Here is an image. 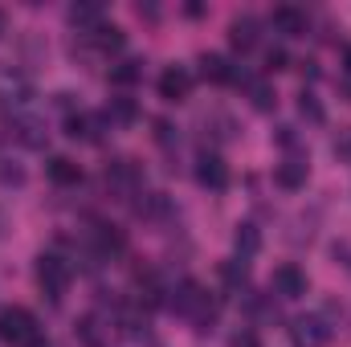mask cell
I'll list each match as a JSON object with an SVG mask.
<instances>
[{
    "label": "cell",
    "mask_w": 351,
    "mask_h": 347,
    "mask_svg": "<svg viewBox=\"0 0 351 347\" xmlns=\"http://www.w3.org/2000/svg\"><path fill=\"white\" fill-rule=\"evenodd\" d=\"M123 250H127L123 229H114V225H94V254H98V258H119Z\"/></svg>",
    "instance_id": "9a60e30c"
},
{
    "label": "cell",
    "mask_w": 351,
    "mask_h": 347,
    "mask_svg": "<svg viewBox=\"0 0 351 347\" xmlns=\"http://www.w3.org/2000/svg\"><path fill=\"white\" fill-rule=\"evenodd\" d=\"M229 41H233L237 53H250V49L262 41V25H258L254 16H237V21L229 25Z\"/></svg>",
    "instance_id": "7c38bea8"
},
{
    "label": "cell",
    "mask_w": 351,
    "mask_h": 347,
    "mask_svg": "<svg viewBox=\"0 0 351 347\" xmlns=\"http://www.w3.org/2000/svg\"><path fill=\"white\" fill-rule=\"evenodd\" d=\"M306 176H311L306 160H282V164L274 168V184L286 188V192H298V188H306Z\"/></svg>",
    "instance_id": "5bb4252c"
},
{
    "label": "cell",
    "mask_w": 351,
    "mask_h": 347,
    "mask_svg": "<svg viewBox=\"0 0 351 347\" xmlns=\"http://www.w3.org/2000/svg\"><path fill=\"white\" fill-rule=\"evenodd\" d=\"M86 45L94 49V53H119V49L127 45V37H123L119 25H106V21H102L94 33H86Z\"/></svg>",
    "instance_id": "4fadbf2b"
},
{
    "label": "cell",
    "mask_w": 351,
    "mask_h": 347,
    "mask_svg": "<svg viewBox=\"0 0 351 347\" xmlns=\"http://www.w3.org/2000/svg\"><path fill=\"white\" fill-rule=\"evenodd\" d=\"M343 70L351 74V45H343Z\"/></svg>",
    "instance_id": "f546056e"
},
{
    "label": "cell",
    "mask_w": 351,
    "mask_h": 347,
    "mask_svg": "<svg viewBox=\"0 0 351 347\" xmlns=\"http://www.w3.org/2000/svg\"><path fill=\"white\" fill-rule=\"evenodd\" d=\"M70 278H74V270H70L66 258H58V254H41L37 258V282H41V290L49 298H62L70 290Z\"/></svg>",
    "instance_id": "3957f363"
},
{
    "label": "cell",
    "mask_w": 351,
    "mask_h": 347,
    "mask_svg": "<svg viewBox=\"0 0 351 347\" xmlns=\"http://www.w3.org/2000/svg\"><path fill=\"white\" fill-rule=\"evenodd\" d=\"M8 33V16H4V8H0V37Z\"/></svg>",
    "instance_id": "4dcf8cb0"
},
{
    "label": "cell",
    "mask_w": 351,
    "mask_h": 347,
    "mask_svg": "<svg viewBox=\"0 0 351 347\" xmlns=\"http://www.w3.org/2000/svg\"><path fill=\"white\" fill-rule=\"evenodd\" d=\"M233 250L241 254V261L245 258H254L258 250H262V233H258V225H237V233H233Z\"/></svg>",
    "instance_id": "d6986e66"
},
{
    "label": "cell",
    "mask_w": 351,
    "mask_h": 347,
    "mask_svg": "<svg viewBox=\"0 0 351 347\" xmlns=\"http://www.w3.org/2000/svg\"><path fill=\"white\" fill-rule=\"evenodd\" d=\"M0 344L12 347H41V327L25 307H4L0 311Z\"/></svg>",
    "instance_id": "7a4b0ae2"
},
{
    "label": "cell",
    "mask_w": 351,
    "mask_h": 347,
    "mask_svg": "<svg viewBox=\"0 0 351 347\" xmlns=\"http://www.w3.org/2000/svg\"><path fill=\"white\" fill-rule=\"evenodd\" d=\"M229 347H262L258 344V335H254V331H241V335H233V344Z\"/></svg>",
    "instance_id": "83f0119b"
},
{
    "label": "cell",
    "mask_w": 351,
    "mask_h": 347,
    "mask_svg": "<svg viewBox=\"0 0 351 347\" xmlns=\"http://www.w3.org/2000/svg\"><path fill=\"white\" fill-rule=\"evenodd\" d=\"M78 335H82V344H90V347L102 344V335H98V319H94V315H86V319L78 323Z\"/></svg>",
    "instance_id": "d4e9b609"
},
{
    "label": "cell",
    "mask_w": 351,
    "mask_h": 347,
    "mask_svg": "<svg viewBox=\"0 0 351 347\" xmlns=\"http://www.w3.org/2000/svg\"><path fill=\"white\" fill-rule=\"evenodd\" d=\"M139 119V102L131 98V94H114L110 102H106V123L110 127H131Z\"/></svg>",
    "instance_id": "e0dca14e"
},
{
    "label": "cell",
    "mask_w": 351,
    "mask_h": 347,
    "mask_svg": "<svg viewBox=\"0 0 351 347\" xmlns=\"http://www.w3.org/2000/svg\"><path fill=\"white\" fill-rule=\"evenodd\" d=\"M16 139H21L25 147H41V143H45V139H41V123H37V119H21V123H16Z\"/></svg>",
    "instance_id": "603a6c76"
},
{
    "label": "cell",
    "mask_w": 351,
    "mask_h": 347,
    "mask_svg": "<svg viewBox=\"0 0 351 347\" xmlns=\"http://www.w3.org/2000/svg\"><path fill=\"white\" fill-rule=\"evenodd\" d=\"M102 127H106V115H66V135L70 139H82V143H102Z\"/></svg>",
    "instance_id": "ba28073f"
},
{
    "label": "cell",
    "mask_w": 351,
    "mask_h": 347,
    "mask_svg": "<svg viewBox=\"0 0 351 347\" xmlns=\"http://www.w3.org/2000/svg\"><path fill=\"white\" fill-rule=\"evenodd\" d=\"M168 307H172L176 315H184V319H192L196 323V331H208L213 323H217V302L208 298V290L200 286V282H180L168 290Z\"/></svg>",
    "instance_id": "6da1fadb"
},
{
    "label": "cell",
    "mask_w": 351,
    "mask_h": 347,
    "mask_svg": "<svg viewBox=\"0 0 351 347\" xmlns=\"http://www.w3.org/2000/svg\"><path fill=\"white\" fill-rule=\"evenodd\" d=\"M196 184L200 188H213V192L229 188V164L221 156H200L196 160Z\"/></svg>",
    "instance_id": "30bf717a"
},
{
    "label": "cell",
    "mask_w": 351,
    "mask_h": 347,
    "mask_svg": "<svg viewBox=\"0 0 351 347\" xmlns=\"http://www.w3.org/2000/svg\"><path fill=\"white\" fill-rule=\"evenodd\" d=\"M139 78H143V62H135V58H127V62L110 66V86L127 90V86H135Z\"/></svg>",
    "instance_id": "44dd1931"
},
{
    "label": "cell",
    "mask_w": 351,
    "mask_h": 347,
    "mask_svg": "<svg viewBox=\"0 0 351 347\" xmlns=\"http://www.w3.org/2000/svg\"><path fill=\"white\" fill-rule=\"evenodd\" d=\"M45 176H49L58 188H74V184L82 180V168H78L70 156H49V160H45Z\"/></svg>",
    "instance_id": "2e32d148"
},
{
    "label": "cell",
    "mask_w": 351,
    "mask_h": 347,
    "mask_svg": "<svg viewBox=\"0 0 351 347\" xmlns=\"http://www.w3.org/2000/svg\"><path fill=\"white\" fill-rule=\"evenodd\" d=\"M70 25L86 37V33H94V29L102 25V8H98V4H74V8H70Z\"/></svg>",
    "instance_id": "ffe728a7"
},
{
    "label": "cell",
    "mask_w": 351,
    "mask_h": 347,
    "mask_svg": "<svg viewBox=\"0 0 351 347\" xmlns=\"http://www.w3.org/2000/svg\"><path fill=\"white\" fill-rule=\"evenodd\" d=\"M286 66H290V58H286V49H282V45H274V49L265 53V70H274V74H278V70H286Z\"/></svg>",
    "instance_id": "484cf974"
},
{
    "label": "cell",
    "mask_w": 351,
    "mask_h": 347,
    "mask_svg": "<svg viewBox=\"0 0 351 347\" xmlns=\"http://www.w3.org/2000/svg\"><path fill=\"white\" fill-rule=\"evenodd\" d=\"M106 188L119 192V196H139L143 188V172L135 160H110L106 164Z\"/></svg>",
    "instance_id": "277c9868"
},
{
    "label": "cell",
    "mask_w": 351,
    "mask_h": 347,
    "mask_svg": "<svg viewBox=\"0 0 351 347\" xmlns=\"http://www.w3.org/2000/svg\"><path fill=\"white\" fill-rule=\"evenodd\" d=\"M298 115H302L306 123H323V119H327V110L319 106V98L306 94V90H302V98H298Z\"/></svg>",
    "instance_id": "cb8c5ba5"
},
{
    "label": "cell",
    "mask_w": 351,
    "mask_h": 347,
    "mask_svg": "<svg viewBox=\"0 0 351 347\" xmlns=\"http://www.w3.org/2000/svg\"><path fill=\"white\" fill-rule=\"evenodd\" d=\"M250 102L258 106V110H274L278 106V94L269 82H250Z\"/></svg>",
    "instance_id": "7402d4cb"
},
{
    "label": "cell",
    "mask_w": 351,
    "mask_h": 347,
    "mask_svg": "<svg viewBox=\"0 0 351 347\" xmlns=\"http://www.w3.org/2000/svg\"><path fill=\"white\" fill-rule=\"evenodd\" d=\"M156 139H160L164 147H172V143H176V131H172V123H164V119H160V123H156Z\"/></svg>",
    "instance_id": "4316f807"
},
{
    "label": "cell",
    "mask_w": 351,
    "mask_h": 347,
    "mask_svg": "<svg viewBox=\"0 0 351 347\" xmlns=\"http://www.w3.org/2000/svg\"><path fill=\"white\" fill-rule=\"evenodd\" d=\"M290 339H294V347H327L331 344V327H327L323 315H302V319L290 323Z\"/></svg>",
    "instance_id": "5b68a950"
},
{
    "label": "cell",
    "mask_w": 351,
    "mask_h": 347,
    "mask_svg": "<svg viewBox=\"0 0 351 347\" xmlns=\"http://www.w3.org/2000/svg\"><path fill=\"white\" fill-rule=\"evenodd\" d=\"M200 74H204L208 82H217V86H233V82H245V86H250V78H245L229 58H221V53H204V58H200Z\"/></svg>",
    "instance_id": "52a82bcc"
},
{
    "label": "cell",
    "mask_w": 351,
    "mask_h": 347,
    "mask_svg": "<svg viewBox=\"0 0 351 347\" xmlns=\"http://www.w3.org/2000/svg\"><path fill=\"white\" fill-rule=\"evenodd\" d=\"M306 286H311V282H306V274H302L294 261L278 265V270H274V278H269V290H274L278 298H302V294H306Z\"/></svg>",
    "instance_id": "8992f818"
},
{
    "label": "cell",
    "mask_w": 351,
    "mask_h": 347,
    "mask_svg": "<svg viewBox=\"0 0 351 347\" xmlns=\"http://www.w3.org/2000/svg\"><path fill=\"white\" fill-rule=\"evenodd\" d=\"M221 282H225V290H229V294H241V290H250V265H245L241 258L221 261Z\"/></svg>",
    "instance_id": "ac0fdd59"
},
{
    "label": "cell",
    "mask_w": 351,
    "mask_h": 347,
    "mask_svg": "<svg viewBox=\"0 0 351 347\" xmlns=\"http://www.w3.org/2000/svg\"><path fill=\"white\" fill-rule=\"evenodd\" d=\"M269 29L282 33V37H306V12L294 8V4H278L269 12Z\"/></svg>",
    "instance_id": "9c48e42d"
},
{
    "label": "cell",
    "mask_w": 351,
    "mask_h": 347,
    "mask_svg": "<svg viewBox=\"0 0 351 347\" xmlns=\"http://www.w3.org/2000/svg\"><path fill=\"white\" fill-rule=\"evenodd\" d=\"M192 94V74L184 70V66H168L164 74H160V98H168V102H184Z\"/></svg>",
    "instance_id": "8fae6325"
},
{
    "label": "cell",
    "mask_w": 351,
    "mask_h": 347,
    "mask_svg": "<svg viewBox=\"0 0 351 347\" xmlns=\"http://www.w3.org/2000/svg\"><path fill=\"white\" fill-rule=\"evenodd\" d=\"M278 143H282V147H294V143H298V135H294V127H282V135H278Z\"/></svg>",
    "instance_id": "f1b7e54d"
}]
</instances>
